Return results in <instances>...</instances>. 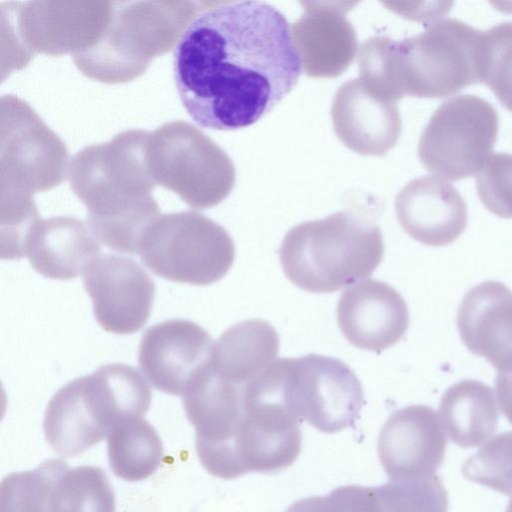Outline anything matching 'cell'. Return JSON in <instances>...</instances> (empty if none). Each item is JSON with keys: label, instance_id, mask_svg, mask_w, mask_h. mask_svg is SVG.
Wrapping results in <instances>:
<instances>
[{"label": "cell", "instance_id": "83f0119b", "mask_svg": "<svg viewBox=\"0 0 512 512\" xmlns=\"http://www.w3.org/2000/svg\"><path fill=\"white\" fill-rule=\"evenodd\" d=\"M292 512H383L374 487L341 486L326 496L303 498L290 506Z\"/></svg>", "mask_w": 512, "mask_h": 512}, {"label": "cell", "instance_id": "e0dca14e", "mask_svg": "<svg viewBox=\"0 0 512 512\" xmlns=\"http://www.w3.org/2000/svg\"><path fill=\"white\" fill-rule=\"evenodd\" d=\"M461 340L500 373L512 372V290L484 281L470 288L457 312Z\"/></svg>", "mask_w": 512, "mask_h": 512}, {"label": "cell", "instance_id": "ba28073f", "mask_svg": "<svg viewBox=\"0 0 512 512\" xmlns=\"http://www.w3.org/2000/svg\"><path fill=\"white\" fill-rule=\"evenodd\" d=\"M273 375L285 406L324 433L355 424L364 404L362 385L344 362L318 354L280 358Z\"/></svg>", "mask_w": 512, "mask_h": 512}, {"label": "cell", "instance_id": "8fae6325", "mask_svg": "<svg viewBox=\"0 0 512 512\" xmlns=\"http://www.w3.org/2000/svg\"><path fill=\"white\" fill-rule=\"evenodd\" d=\"M214 341L195 322L170 319L143 334L138 363L148 382L170 395H183L195 375L209 361Z\"/></svg>", "mask_w": 512, "mask_h": 512}, {"label": "cell", "instance_id": "44dd1931", "mask_svg": "<svg viewBox=\"0 0 512 512\" xmlns=\"http://www.w3.org/2000/svg\"><path fill=\"white\" fill-rule=\"evenodd\" d=\"M111 469L116 476L135 482L150 477L163 458V444L155 428L142 416L117 422L107 435Z\"/></svg>", "mask_w": 512, "mask_h": 512}, {"label": "cell", "instance_id": "cb8c5ba5", "mask_svg": "<svg viewBox=\"0 0 512 512\" xmlns=\"http://www.w3.org/2000/svg\"><path fill=\"white\" fill-rule=\"evenodd\" d=\"M374 488L383 512H448L447 491L435 474L390 480Z\"/></svg>", "mask_w": 512, "mask_h": 512}, {"label": "cell", "instance_id": "277c9868", "mask_svg": "<svg viewBox=\"0 0 512 512\" xmlns=\"http://www.w3.org/2000/svg\"><path fill=\"white\" fill-rule=\"evenodd\" d=\"M383 257L381 229L351 208L296 225L279 249L286 277L311 293H332L366 278Z\"/></svg>", "mask_w": 512, "mask_h": 512}, {"label": "cell", "instance_id": "ac0fdd59", "mask_svg": "<svg viewBox=\"0 0 512 512\" xmlns=\"http://www.w3.org/2000/svg\"><path fill=\"white\" fill-rule=\"evenodd\" d=\"M101 248L89 226L70 216L39 220L26 244L32 268L54 280H71L86 270Z\"/></svg>", "mask_w": 512, "mask_h": 512}, {"label": "cell", "instance_id": "5b68a950", "mask_svg": "<svg viewBox=\"0 0 512 512\" xmlns=\"http://www.w3.org/2000/svg\"><path fill=\"white\" fill-rule=\"evenodd\" d=\"M151 391L133 367L113 363L70 381L49 401L46 439L59 456L72 458L108 435L121 419L146 414Z\"/></svg>", "mask_w": 512, "mask_h": 512}, {"label": "cell", "instance_id": "8992f818", "mask_svg": "<svg viewBox=\"0 0 512 512\" xmlns=\"http://www.w3.org/2000/svg\"><path fill=\"white\" fill-rule=\"evenodd\" d=\"M146 152L155 184L174 191L194 209L218 205L234 187L231 159L188 123H167L149 133Z\"/></svg>", "mask_w": 512, "mask_h": 512}, {"label": "cell", "instance_id": "7c38bea8", "mask_svg": "<svg viewBox=\"0 0 512 512\" xmlns=\"http://www.w3.org/2000/svg\"><path fill=\"white\" fill-rule=\"evenodd\" d=\"M447 440L431 407L410 405L393 412L377 442L381 465L390 480L433 475L443 463Z\"/></svg>", "mask_w": 512, "mask_h": 512}, {"label": "cell", "instance_id": "9c48e42d", "mask_svg": "<svg viewBox=\"0 0 512 512\" xmlns=\"http://www.w3.org/2000/svg\"><path fill=\"white\" fill-rule=\"evenodd\" d=\"M498 133V114L485 99L462 94L444 101L431 115L418 142L424 168L451 181L482 168Z\"/></svg>", "mask_w": 512, "mask_h": 512}, {"label": "cell", "instance_id": "d6986e66", "mask_svg": "<svg viewBox=\"0 0 512 512\" xmlns=\"http://www.w3.org/2000/svg\"><path fill=\"white\" fill-rule=\"evenodd\" d=\"M278 352L276 330L264 320L248 319L221 334L210 362L227 378L247 384L277 360Z\"/></svg>", "mask_w": 512, "mask_h": 512}, {"label": "cell", "instance_id": "6da1fadb", "mask_svg": "<svg viewBox=\"0 0 512 512\" xmlns=\"http://www.w3.org/2000/svg\"><path fill=\"white\" fill-rule=\"evenodd\" d=\"M173 66L184 109L214 130L254 124L303 72L290 24L264 1L203 2L175 45Z\"/></svg>", "mask_w": 512, "mask_h": 512}, {"label": "cell", "instance_id": "30bf717a", "mask_svg": "<svg viewBox=\"0 0 512 512\" xmlns=\"http://www.w3.org/2000/svg\"><path fill=\"white\" fill-rule=\"evenodd\" d=\"M83 284L96 321L109 333L128 335L148 321L155 284L131 258L100 254L84 271Z\"/></svg>", "mask_w": 512, "mask_h": 512}, {"label": "cell", "instance_id": "4316f807", "mask_svg": "<svg viewBox=\"0 0 512 512\" xmlns=\"http://www.w3.org/2000/svg\"><path fill=\"white\" fill-rule=\"evenodd\" d=\"M483 205L501 218H512V154L492 153L476 175Z\"/></svg>", "mask_w": 512, "mask_h": 512}, {"label": "cell", "instance_id": "f1b7e54d", "mask_svg": "<svg viewBox=\"0 0 512 512\" xmlns=\"http://www.w3.org/2000/svg\"><path fill=\"white\" fill-rule=\"evenodd\" d=\"M506 512H512V499L509 501L507 505Z\"/></svg>", "mask_w": 512, "mask_h": 512}, {"label": "cell", "instance_id": "3957f363", "mask_svg": "<svg viewBox=\"0 0 512 512\" xmlns=\"http://www.w3.org/2000/svg\"><path fill=\"white\" fill-rule=\"evenodd\" d=\"M149 132L130 130L89 146L70 162L71 188L87 209L88 226L109 249L138 254L142 238L160 216L147 164Z\"/></svg>", "mask_w": 512, "mask_h": 512}, {"label": "cell", "instance_id": "603a6c76", "mask_svg": "<svg viewBox=\"0 0 512 512\" xmlns=\"http://www.w3.org/2000/svg\"><path fill=\"white\" fill-rule=\"evenodd\" d=\"M65 465L49 459L33 470L5 476L0 483V512H51L54 483Z\"/></svg>", "mask_w": 512, "mask_h": 512}, {"label": "cell", "instance_id": "484cf974", "mask_svg": "<svg viewBox=\"0 0 512 512\" xmlns=\"http://www.w3.org/2000/svg\"><path fill=\"white\" fill-rule=\"evenodd\" d=\"M469 481L512 495V431L494 436L462 466Z\"/></svg>", "mask_w": 512, "mask_h": 512}, {"label": "cell", "instance_id": "d4e9b609", "mask_svg": "<svg viewBox=\"0 0 512 512\" xmlns=\"http://www.w3.org/2000/svg\"><path fill=\"white\" fill-rule=\"evenodd\" d=\"M481 83L512 111V21L498 23L482 35Z\"/></svg>", "mask_w": 512, "mask_h": 512}, {"label": "cell", "instance_id": "2e32d148", "mask_svg": "<svg viewBox=\"0 0 512 512\" xmlns=\"http://www.w3.org/2000/svg\"><path fill=\"white\" fill-rule=\"evenodd\" d=\"M331 117L338 139L350 150L366 156H386L402 131L397 102L376 97L359 79L338 88Z\"/></svg>", "mask_w": 512, "mask_h": 512}, {"label": "cell", "instance_id": "7a4b0ae2", "mask_svg": "<svg viewBox=\"0 0 512 512\" xmlns=\"http://www.w3.org/2000/svg\"><path fill=\"white\" fill-rule=\"evenodd\" d=\"M483 31L454 18L430 23L414 36L368 38L358 51L359 80L376 97L442 98L481 83Z\"/></svg>", "mask_w": 512, "mask_h": 512}, {"label": "cell", "instance_id": "5bb4252c", "mask_svg": "<svg viewBox=\"0 0 512 512\" xmlns=\"http://www.w3.org/2000/svg\"><path fill=\"white\" fill-rule=\"evenodd\" d=\"M336 315L341 332L352 345L375 352L396 344L409 327L404 298L375 279L347 288L339 298Z\"/></svg>", "mask_w": 512, "mask_h": 512}, {"label": "cell", "instance_id": "4fadbf2b", "mask_svg": "<svg viewBox=\"0 0 512 512\" xmlns=\"http://www.w3.org/2000/svg\"><path fill=\"white\" fill-rule=\"evenodd\" d=\"M302 16L291 26L302 71L314 78H335L357 54V35L346 18L357 3L349 1H301Z\"/></svg>", "mask_w": 512, "mask_h": 512}, {"label": "cell", "instance_id": "52a82bcc", "mask_svg": "<svg viewBox=\"0 0 512 512\" xmlns=\"http://www.w3.org/2000/svg\"><path fill=\"white\" fill-rule=\"evenodd\" d=\"M138 254L159 277L206 286L228 273L235 246L224 227L202 214L184 211L159 216L145 232Z\"/></svg>", "mask_w": 512, "mask_h": 512}, {"label": "cell", "instance_id": "7402d4cb", "mask_svg": "<svg viewBox=\"0 0 512 512\" xmlns=\"http://www.w3.org/2000/svg\"><path fill=\"white\" fill-rule=\"evenodd\" d=\"M51 512H115V494L104 471L66 464L54 483Z\"/></svg>", "mask_w": 512, "mask_h": 512}, {"label": "cell", "instance_id": "ffe728a7", "mask_svg": "<svg viewBox=\"0 0 512 512\" xmlns=\"http://www.w3.org/2000/svg\"><path fill=\"white\" fill-rule=\"evenodd\" d=\"M441 424L450 440L462 448L483 444L498 426V410L492 389L472 379L451 385L439 404Z\"/></svg>", "mask_w": 512, "mask_h": 512}, {"label": "cell", "instance_id": "9a60e30c", "mask_svg": "<svg viewBox=\"0 0 512 512\" xmlns=\"http://www.w3.org/2000/svg\"><path fill=\"white\" fill-rule=\"evenodd\" d=\"M395 212L403 230L427 246L451 244L468 222L467 205L459 191L436 175L409 181L396 195Z\"/></svg>", "mask_w": 512, "mask_h": 512}]
</instances>
